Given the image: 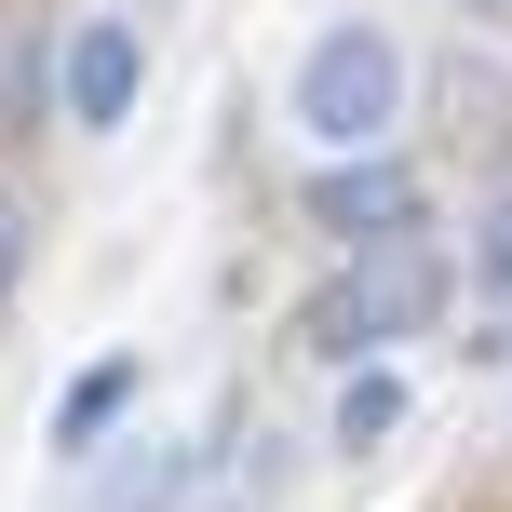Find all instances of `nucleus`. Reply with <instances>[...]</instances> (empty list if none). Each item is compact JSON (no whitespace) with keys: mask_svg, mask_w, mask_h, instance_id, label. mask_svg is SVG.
Instances as JSON below:
<instances>
[{"mask_svg":"<svg viewBox=\"0 0 512 512\" xmlns=\"http://www.w3.org/2000/svg\"><path fill=\"white\" fill-rule=\"evenodd\" d=\"M445 310V256L432 243H378V256H337V283H310V310H297V351L310 364H378L391 337H418Z\"/></svg>","mask_w":512,"mask_h":512,"instance_id":"1","label":"nucleus"},{"mask_svg":"<svg viewBox=\"0 0 512 512\" xmlns=\"http://www.w3.org/2000/svg\"><path fill=\"white\" fill-rule=\"evenodd\" d=\"M391 122H405V41L378 14H337L297 54V135L324 162H364V149H391Z\"/></svg>","mask_w":512,"mask_h":512,"instance_id":"2","label":"nucleus"},{"mask_svg":"<svg viewBox=\"0 0 512 512\" xmlns=\"http://www.w3.org/2000/svg\"><path fill=\"white\" fill-rule=\"evenodd\" d=\"M310 230L324 243H351V256H378V243H418V176L391 149H364V162H324L310 176Z\"/></svg>","mask_w":512,"mask_h":512,"instance_id":"3","label":"nucleus"},{"mask_svg":"<svg viewBox=\"0 0 512 512\" xmlns=\"http://www.w3.org/2000/svg\"><path fill=\"white\" fill-rule=\"evenodd\" d=\"M135 81H149V41H135V14H81L68 54H54V108H68L81 135H108L135 108Z\"/></svg>","mask_w":512,"mask_h":512,"instance_id":"4","label":"nucleus"},{"mask_svg":"<svg viewBox=\"0 0 512 512\" xmlns=\"http://www.w3.org/2000/svg\"><path fill=\"white\" fill-rule=\"evenodd\" d=\"M54 54H68V27H54L41 0H14V14H0V135L54 122Z\"/></svg>","mask_w":512,"mask_h":512,"instance_id":"5","label":"nucleus"},{"mask_svg":"<svg viewBox=\"0 0 512 512\" xmlns=\"http://www.w3.org/2000/svg\"><path fill=\"white\" fill-rule=\"evenodd\" d=\"M135 391H149V364H135V351L81 364V378H68V405H54V459H108V432L135 418Z\"/></svg>","mask_w":512,"mask_h":512,"instance_id":"6","label":"nucleus"},{"mask_svg":"<svg viewBox=\"0 0 512 512\" xmlns=\"http://www.w3.org/2000/svg\"><path fill=\"white\" fill-rule=\"evenodd\" d=\"M391 432H405V378L391 364H351L337 378V459H378Z\"/></svg>","mask_w":512,"mask_h":512,"instance_id":"7","label":"nucleus"},{"mask_svg":"<svg viewBox=\"0 0 512 512\" xmlns=\"http://www.w3.org/2000/svg\"><path fill=\"white\" fill-rule=\"evenodd\" d=\"M176 486H189V445H149V459L108 472V499H95V512H176Z\"/></svg>","mask_w":512,"mask_h":512,"instance_id":"8","label":"nucleus"},{"mask_svg":"<svg viewBox=\"0 0 512 512\" xmlns=\"http://www.w3.org/2000/svg\"><path fill=\"white\" fill-rule=\"evenodd\" d=\"M472 283H499V297H512V189L472 216Z\"/></svg>","mask_w":512,"mask_h":512,"instance_id":"9","label":"nucleus"},{"mask_svg":"<svg viewBox=\"0 0 512 512\" xmlns=\"http://www.w3.org/2000/svg\"><path fill=\"white\" fill-rule=\"evenodd\" d=\"M14 283H27V216L0 203V297H14Z\"/></svg>","mask_w":512,"mask_h":512,"instance_id":"10","label":"nucleus"},{"mask_svg":"<svg viewBox=\"0 0 512 512\" xmlns=\"http://www.w3.org/2000/svg\"><path fill=\"white\" fill-rule=\"evenodd\" d=\"M459 14H486V27H512V0H459Z\"/></svg>","mask_w":512,"mask_h":512,"instance_id":"11","label":"nucleus"}]
</instances>
